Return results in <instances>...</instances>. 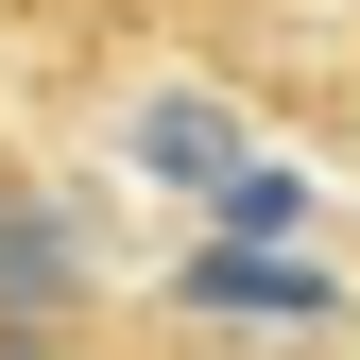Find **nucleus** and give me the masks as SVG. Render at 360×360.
<instances>
[{
    "mask_svg": "<svg viewBox=\"0 0 360 360\" xmlns=\"http://www.w3.org/2000/svg\"><path fill=\"white\" fill-rule=\"evenodd\" d=\"M0 360H86V343L69 326H0Z\"/></svg>",
    "mask_w": 360,
    "mask_h": 360,
    "instance_id": "20e7f679",
    "label": "nucleus"
},
{
    "mask_svg": "<svg viewBox=\"0 0 360 360\" xmlns=\"http://www.w3.org/2000/svg\"><path fill=\"white\" fill-rule=\"evenodd\" d=\"M86 292H103L86 223L34 189V172H0V326H86Z\"/></svg>",
    "mask_w": 360,
    "mask_h": 360,
    "instance_id": "f257e3e1",
    "label": "nucleus"
},
{
    "mask_svg": "<svg viewBox=\"0 0 360 360\" xmlns=\"http://www.w3.org/2000/svg\"><path fill=\"white\" fill-rule=\"evenodd\" d=\"M172 309H189V326H326V275H309V257H275V240H206L189 275H172Z\"/></svg>",
    "mask_w": 360,
    "mask_h": 360,
    "instance_id": "f03ea898",
    "label": "nucleus"
},
{
    "mask_svg": "<svg viewBox=\"0 0 360 360\" xmlns=\"http://www.w3.org/2000/svg\"><path fill=\"white\" fill-rule=\"evenodd\" d=\"M138 155L172 172V189H206V206L240 189V120H223V103H138Z\"/></svg>",
    "mask_w": 360,
    "mask_h": 360,
    "instance_id": "7ed1b4c3",
    "label": "nucleus"
}]
</instances>
